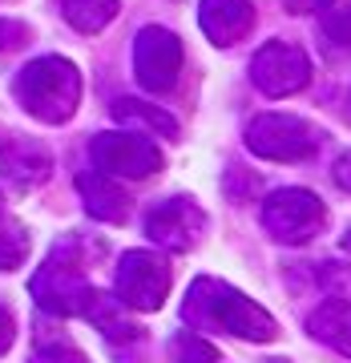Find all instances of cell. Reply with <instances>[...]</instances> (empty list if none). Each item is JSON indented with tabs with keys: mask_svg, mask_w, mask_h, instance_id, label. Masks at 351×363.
I'll use <instances>...</instances> for the list:
<instances>
[{
	"mask_svg": "<svg viewBox=\"0 0 351 363\" xmlns=\"http://www.w3.org/2000/svg\"><path fill=\"white\" fill-rule=\"evenodd\" d=\"M250 81L259 85L267 97H291V93L307 89L311 81V61L299 45L291 40H267L255 61H250Z\"/></svg>",
	"mask_w": 351,
	"mask_h": 363,
	"instance_id": "obj_7",
	"label": "cell"
},
{
	"mask_svg": "<svg viewBox=\"0 0 351 363\" xmlns=\"http://www.w3.org/2000/svg\"><path fill=\"white\" fill-rule=\"evenodd\" d=\"M113 117L121 121V125H138V130L157 133V138H178V121H174L169 113H162L157 105L138 101V97H121V101H113Z\"/></svg>",
	"mask_w": 351,
	"mask_h": 363,
	"instance_id": "obj_16",
	"label": "cell"
},
{
	"mask_svg": "<svg viewBox=\"0 0 351 363\" xmlns=\"http://www.w3.org/2000/svg\"><path fill=\"white\" fill-rule=\"evenodd\" d=\"M331 178H335V186H339V190H347V194H351V150H347V154H343V157L335 162V169H331Z\"/></svg>",
	"mask_w": 351,
	"mask_h": 363,
	"instance_id": "obj_23",
	"label": "cell"
},
{
	"mask_svg": "<svg viewBox=\"0 0 351 363\" xmlns=\"http://www.w3.org/2000/svg\"><path fill=\"white\" fill-rule=\"evenodd\" d=\"M182 315L186 323L202 327V331H230L250 343H271L279 335V323L267 307H259L255 298H247L243 291H234L218 279H194Z\"/></svg>",
	"mask_w": 351,
	"mask_h": 363,
	"instance_id": "obj_1",
	"label": "cell"
},
{
	"mask_svg": "<svg viewBox=\"0 0 351 363\" xmlns=\"http://www.w3.org/2000/svg\"><path fill=\"white\" fill-rule=\"evenodd\" d=\"M85 319H89L97 331H101L109 343H138L142 339V327L130 319V311H126V303L113 295H101V291H93L89 295V307H85Z\"/></svg>",
	"mask_w": 351,
	"mask_h": 363,
	"instance_id": "obj_14",
	"label": "cell"
},
{
	"mask_svg": "<svg viewBox=\"0 0 351 363\" xmlns=\"http://www.w3.org/2000/svg\"><path fill=\"white\" fill-rule=\"evenodd\" d=\"M89 154L93 166L109 178H150L162 169V150L142 133H97Z\"/></svg>",
	"mask_w": 351,
	"mask_h": 363,
	"instance_id": "obj_8",
	"label": "cell"
},
{
	"mask_svg": "<svg viewBox=\"0 0 351 363\" xmlns=\"http://www.w3.org/2000/svg\"><path fill=\"white\" fill-rule=\"evenodd\" d=\"M198 25L214 45H238L255 25V9L250 0H202L198 4Z\"/></svg>",
	"mask_w": 351,
	"mask_h": 363,
	"instance_id": "obj_12",
	"label": "cell"
},
{
	"mask_svg": "<svg viewBox=\"0 0 351 363\" xmlns=\"http://www.w3.org/2000/svg\"><path fill=\"white\" fill-rule=\"evenodd\" d=\"M169 295V267L154 250H126L117 262V298L133 311H157Z\"/></svg>",
	"mask_w": 351,
	"mask_h": 363,
	"instance_id": "obj_6",
	"label": "cell"
},
{
	"mask_svg": "<svg viewBox=\"0 0 351 363\" xmlns=\"http://www.w3.org/2000/svg\"><path fill=\"white\" fill-rule=\"evenodd\" d=\"M77 190H81V202L89 210L93 218L101 222H126L130 214V194L121 190V182L101 174V169H85L77 174Z\"/></svg>",
	"mask_w": 351,
	"mask_h": 363,
	"instance_id": "obj_13",
	"label": "cell"
},
{
	"mask_svg": "<svg viewBox=\"0 0 351 363\" xmlns=\"http://www.w3.org/2000/svg\"><path fill=\"white\" fill-rule=\"evenodd\" d=\"M202 230H206V218H202V210L190 198H166V202H157L145 214V234L162 250H174V255L198 247Z\"/></svg>",
	"mask_w": 351,
	"mask_h": 363,
	"instance_id": "obj_10",
	"label": "cell"
},
{
	"mask_svg": "<svg viewBox=\"0 0 351 363\" xmlns=\"http://www.w3.org/2000/svg\"><path fill=\"white\" fill-rule=\"evenodd\" d=\"M133 69L150 93H169L182 73V40L162 25L142 28L138 45H133Z\"/></svg>",
	"mask_w": 351,
	"mask_h": 363,
	"instance_id": "obj_9",
	"label": "cell"
},
{
	"mask_svg": "<svg viewBox=\"0 0 351 363\" xmlns=\"http://www.w3.org/2000/svg\"><path fill=\"white\" fill-rule=\"evenodd\" d=\"M311 9L319 13V25H323L327 40L335 49L351 52V0H315Z\"/></svg>",
	"mask_w": 351,
	"mask_h": 363,
	"instance_id": "obj_18",
	"label": "cell"
},
{
	"mask_svg": "<svg viewBox=\"0 0 351 363\" xmlns=\"http://www.w3.org/2000/svg\"><path fill=\"white\" fill-rule=\"evenodd\" d=\"M247 150L267 162H307L319 150V133L291 113H262L247 125Z\"/></svg>",
	"mask_w": 351,
	"mask_h": 363,
	"instance_id": "obj_4",
	"label": "cell"
},
{
	"mask_svg": "<svg viewBox=\"0 0 351 363\" xmlns=\"http://www.w3.org/2000/svg\"><path fill=\"white\" fill-rule=\"evenodd\" d=\"M16 101L45 125H61L77 113L81 101V73L65 57H37L28 61L13 81Z\"/></svg>",
	"mask_w": 351,
	"mask_h": 363,
	"instance_id": "obj_2",
	"label": "cell"
},
{
	"mask_svg": "<svg viewBox=\"0 0 351 363\" xmlns=\"http://www.w3.org/2000/svg\"><path fill=\"white\" fill-rule=\"evenodd\" d=\"M323 222H327V206L311 190H299V186H286V190L271 194L267 206H262V226L286 247L311 242L315 234L323 230Z\"/></svg>",
	"mask_w": 351,
	"mask_h": 363,
	"instance_id": "obj_5",
	"label": "cell"
},
{
	"mask_svg": "<svg viewBox=\"0 0 351 363\" xmlns=\"http://www.w3.org/2000/svg\"><path fill=\"white\" fill-rule=\"evenodd\" d=\"M21 45H28V28L21 21H4L0 16V52H13Z\"/></svg>",
	"mask_w": 351,
	"mask_h": 363,
	"instance_id": "obj_22",
	"label": "cell"
},
{
	"mask_svg": "<svg viewBox=\"0 0 351 363\" xmlns=\"http://www.w3.org/2000/svg\"><path fill=\"white\" fill-rule=\"evenodd\" d=\"M28 255V230L16 218H0V271H16Z\"/></svg>",
	"mask_w": 351,
	"mask_h": 363,
	"instance_id": "obj_19",
	"label": "cell"
},
{
	"mask_svg": "<svg viewBox=\"0 0 351 363\" xmlns=\"http://www.w3.org/2000/svg\"><path fill=\"white\" fill-rule=\"evenodd\" d=\"M89 295H93L89 279H85L81 262L69 250H52L49 262L33 274V298L40 303V311H49V315H61V319L85 315Z\"/></svg>",
	"mask_w": 351,
	"mask_h": 363,
	"instance_id": "obj_3",
	"label": "cell"
},
{
	"mask_svg": "<svg viewBox=\"0 0 351 363\" xmlns=\"http://www.w3.org/2000/svg\"><path fill=\"white\" fill-rule=\"evenodd\" d=\"M33 363H89V359H85L77 347H69V343H49V347L37 351Z\"/></svg>",
	"mask_w": 351,
	"mask_h": 363,
	"instance_id": "obj_21",
	"label": "cell"
},
{
	"mask_svg": "<svg viewBox=\"0 0 351 363\" xmlns=\"http://www.w3.org/2000/svg\"><path fill=\"white\" fill-rule=\"evenodd\" d=\"M169 359L174 363H218V347L206 343L194 331H182V335L169 339Z\"/></svg>",
	"mask_w": 351,
	"mask_h": 363,
	"instance_id": "obj_20",
	"label": "cell"
},
{
	"mask_svg": "<svg viewBox=\"0 0 351 363\" xmlns=\"http://www.w3.org/2000/svg\"><path fill=\"white\" fill-rule=\"evenodd\" d=\"M13 339H16V323H13V315L0 307V355L13 347Z\"/></svg>",
	"mask_w": 351,
	"mask_h": 363,
	"instance_id": "obj_24",
	"label": "cell"
},
{
	"mask_svg": "<svg viewBox=\"0 0 351 363\" xmlns=\"http://www.w3.org/2000/svg\"><path fill=\"white\" fill-rule=\"evenodd\" d=\"M307 327H311L315 339H323L327 347H335L339 355H347L351 359V303H343V298H327V303H319Z\"/></svg>",
	"mask_w": 351,
	"mask_h": 363,
	"instance_id": "obj_15",
	"label": "cell"
},
{
	"mask_svg": "<svg viewBox=\"0 0 351 363\" xmlns=\"http://www.w3.org/2000/svg\"><path fill=\"white\" fill-rule=\"evenodd\" d=\"M117 9H121V0H65V4H61L65 21L77 28V33H101V28L117 16Z\"/></svg>",
	"mask_w": 351,
	"mask_h": 363,
	"instance_id": "obj_17",
	"label": "cell"
},
{
	"mask_svg": "<svg viewBox=\"0 0 351 363\" xmlns=\"http://www.w3.org/2000/svg\"><path fill=\"white\" fill-rule=\"evenodd\" d=\"M52 157L37 138H13L0 145V178L13 182L16 190H33L49 178Z\"/></svg>",
	"mask_w": 351,
	"mask_h": 363,
	"instance_id": "obj_11",
	"label": "cell"
}]
</instances>
